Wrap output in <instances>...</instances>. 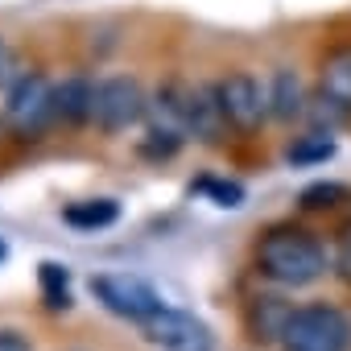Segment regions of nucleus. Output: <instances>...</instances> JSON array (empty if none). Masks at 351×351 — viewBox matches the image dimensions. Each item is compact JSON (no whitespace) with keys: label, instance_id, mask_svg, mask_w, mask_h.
<instances>
[{"label":"nucleus","instance_id":"obj_1","mask_svg":"<svg viewBox=\"0 0 351 351\" xmlns=\"http://www.w3.org/2000/svg\"><path fill=\"white\" fill-rule=\"evenodd\" d=\"M256 269L285 289L314 285L326 273V248L318 244L314 232H306L298 223H277L256 244Z\"/></svg>","mask_w":351,"mask_h":351},{"label":"nucleus","instance_id":"obj_2","mask_svg":"<svg viewBox=\"0 0 351 351\" xmlns=\"http://www.w3.org/2000/svg\"><path fill=\"white\" fill-rule=\"evenodd\" d=\"M281 347L285 351H351V318L326 302L298 306L285 322Z\"/></svg>","mask_w":351,"mask_h":351},{"label":"nucleus","instance_id":"obj_3","mask_svg":"<svg viewBox=\"0 0 351 351\" xmlns=\"http://www.w3.org/2000/svg\"><path fill=\"white\" fill-rule=\"evenodd\" d=\"M91 293H95V302H99L104 310H112L116 318L141 322V326H145L153 314L165 310L161 293H157L145 277H136V273H95V277H91Z\"/></svg>","mask_w":351,"mask_h":351},{"label":"nucleus","instance_id":"obj_4","mask_svg":"<svg viewBox=\"0 0 351 351\" xmlns=\"http://www.w3.org/2000/svg\"><path fill=\"white\" fill-rule=\"evenodd\" d=\"M54 120V83L42 71H25L5 91V124L17 136H42Z\"/></svg>","mask_w":351,"mask_h":351},{"label":"nucleus","instance_id":"obj_5","mask_svg":"<svg viewBox=\"0 0 351 351\" xmlns=\"http://www.w3.org/2000/svg\"><path fill=\"white\" fill-rule=\"evenodd\" d=\"M149 112V99L141 91V83L132 75H108L95 83V99H91V120L104 132H124L132 128L141 116Z\"/></svg>","mask_w":351,"mask_h":351},{"label":"nucleus","instance_id":"obj_6","mask_svg":"<svg viewBox=\"0 0 351 351\" xmlns=\"http://www.w3.org/2000/svg\"><path fill=\"white\" fill-rule=\"evenodd\" d=\"M215 99H219L223 120H228L236 132H256V128L265 124V116H269V91H265L252 75H244V71L219 79V83H215Z\"/></svg>","mask_w":351,"mask_h":351},{"label":"nucleus","instance_id":"obj_7","mask_svg":"<svg viewBox=\"0 0 351 351\" xmlns=\"http://www.w3.org/2000/svg\"><path fill=\"white\" fill-rule=\"evenodd\" d=\"M141 330H145V339H149L153 347H161V351H215L211 326H207L199 314H191V310L165 306V310L153 314Z\"/></svg>","mask_w":351,"mask_h":351},{"label":"nucleus","instance_id":"obj_8","mask_svg":"<svg viewBox=\"0 0 351 351\" xmlns=\"http://www.w3.org/2000/svg\"><path fill=\"white\" fill-rule=\"evenodd\" d=\"M293 310H298V306H289V302L277 298V293H261V298H252V302L244 306V326H248L252 343H281L285 322H289Z\"/></svg>","mask_w":351,"mask_h":351},{"label":"nucleus","instance_id":"obj_9","mask_svg":"<svg viewBox=\"0 0 351 351\" xmlns=\"http://www.w3.org/2000/svg\"><path fill=\"white\" fill-rule=\"evenodd\" d=\"M91 99H95V83L83 79V75H71V79L54 83V120H62V124L91 120Z\"/></svg>","mask_w":351,"mask_h":351},{"label":"nucleus","instance_id":"obj_10","mask_svg":"<svg viewBox=\"0 0 351 351\" xmlns=\"http://www.w3.org/2000/svg\"><path fill=\"white\" fill-rule=\"evenodd\" d=\"M269 116H277V120L306 116V91H302L298 71H277L273 75V83H269Z\"/></svg>","mask_w":351,"mask_h":351},{"label":"nucleus","instance_id":"obj_11","mask_svg":"<svg viewBox=\"0 0 351 351\" xmlns=\"http://www.w3.org/2000/svg\"><path fill=\"white\" fill-rule=\"evenodd\" d=\"M318 95L330 99L335 108L351 112V46L347 50H335L322 62V87H318Z\"/></svg>","mask_w":351,"mask_h":351},{"label":"nucleus","instance_id":"obj_12","mask_svg":"<svg viewBox=\"0 0 351 351\" xmlns=\"http://www.w3.org/2000/svg\"><path fill=\"white\" fill-rule=\"evenodd\" d=\"M62 219L79 232H95V228H112L120 219V203L116 199H87V203H71L62 211Z\"/></svg>","mask_w":351,"mask_h":351},{"label":"nucleus","instance_id":"obj_13","mask_svg":"<svg viewBox=\"0 0 351 351\" xmlns=\"http://www.w3.org/2000/svg\"><path fill=\"white\" fill-rule=\"evenodd\" d=\"M330 157H335L330 132H306V136H298V141L285 149V161H289V165H318V161H330Z\"/></svg>","mask_w":351,"mask_h":351},{"label":"nucleus","instance_id":"obj_14","mask_svg":"<svg viewBox=\"0 0 351 351\" xmlns=\"http://www.w3.org/2000/svg\"><path fill=\"white\" fill-rule=\"evenodd\" d=\"M38 281H42V298L50 310H71V273L54 261H46L38 269Z\"/></svg>","mask_w":351,"mask_h":351},{"label":"nucleus","instance_id":"obj_15","mask_svg":"<svg viewBox=\"0 0 351 351\" xmlns=\"http://www.w3.org/2000/svg\"><path fill=\"white\" fill-rule=\"evenodd\" d=\"M330 273L351 289V219L335 232V248H330Z\"/></svg>","mask_w":351,"mask_h":351},{"label":"nucleus","instance_id":"obj_16","mask_svg":"<svg viewBox=\"0 0 351 351\" xmlns=\"http://www.w3.org/2000/svg\"><path fill=\"white\" fill-rule=\"evenodd\" d=\"M343 199H347V186H339V182H314V186L302 191V207L306 211H326V207H335Z\"/></svg>","mask_w":351,"mask_h":351},{"label":"nucleus","instance_id":"obj_17","mask_svg":"<svg viewBox=\"0 0 351 351\" xmlns=\"http://www.w3.org/2000/svg\"><path fill=\"white\" fill-rule=\"evenodd\" d=\"M182 149V136L178 132H165V128H149V136L141 141V153L145 157H173V153H178Z\"/></svg>","mask_w":351,"mask_h":351},{"label":"nucleus","instance_id":"obj_18","mask_svg":"<svg viewBox=\"0 0 351 351\" xmlns=\"http://www.w3.org/2000/svg\"><path fill=\"white\" fill-rule=\"evenodd\" d=\"M199 195H211L219 207H240L244 203V186L240 182H219V178H203L199 182Z\"/></svg>","mask_w":351,"mask_h":351},{"label":"nucleus","instance_id":"obj_19","mask_svg":"<svg viewBox=\"0 0 351 351\" xmlns=\"http://www.w3.org/2000/svg\"><path fill=\"white\" fill-rule=\"evenodd\" d=\"M21 75H25V66H21V54H17V46L0 38V91H9V87L21 79Z\"/></svg>","mask_w":351,"mask_h":351},{"label":"nucleus","instance_id":"obj_20","mask_svg":"<svg viewBox=\"0 0 351 351\" xmlns=\"http://www.w3.org/2000/svg\"><path fill=\"white\" fill-rule=\"evenodd\" d=\"M5 256H9V248H5V240H0V261H5Z\"/></svg>","mask_w":351,"mask_h":351}]
</instances>
